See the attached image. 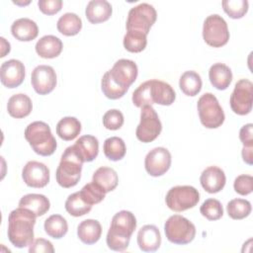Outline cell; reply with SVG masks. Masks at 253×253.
<instances>
[{
	"instance_id": "ffe728a7",
	"label": "cell",
	"mask_w": 253,
	"mask_h": 253,
	"mask_svg": "<svg viewBox=\"0 0 253 253\" xmlns=\"http://www.w3.org/2000/svg\"><path fill=\"white\" fill-rule=\"evenodd\" d=\"M73 148L83 162H91L98 155L99 141L93 135H82L73 144Z\"/></svg>"
},
{
	"instance_id": "7c38bea8",
	"label": "cell",
	"mask_w": 253,
	"mask_h": 253,
	"mask_svg": "<svg viewBox=\"0 0 253 253\" xmlns=\"http://www.w3.org/2000/svg\"><path fill=\"white\" fill-rule=\"evenodd\" d=\"M252 103L253 84L248 79H240L236 82L230 95V108L235 114L239 116H245L251 112Z\"/></svg>"
},
{
	"instance_id": "cb8c5ba5",
	"label": "cell",
	"mask_w": 253,
	"mask_h": 253,
	"mask_svg": "<svg viewBox=\"0 0 253 253\" xmlns=\"http://www.w3.org/2000/svg\"><path fill=\"white\" fill-rule=\"evenodd\" d=\"M36 51L42 58H54L62 51V42L57 37L46 35L41 38L36 43Z\"/></svg>"
},
{
	"instance_id": "7bdbcfd3",
	"label": "cell",
	"mask_w": 253,
	"mask_h": 253,
	"mask_svg": "<svg viewBox=\"0 0 253 253\" xmlns=\"http://www.w3.org/2000/svg\"><path fill=\"white\" fill-rule=\"evenodd\" d=\"M62 4L61 0H40L38 2L40 10L48 16L58 13L62 8Z\"/></svg>"
},
{
	"instance_id": "2e32d148",
	"label": "cell",
	"mask_w": 253,
	"mask_h": 253,
	"mask_svg": "<svg viewBox=\"0 0 253 253\" xmlns=\"http://www.w3.org/2000/svg\"><path fill=\"white\" fill-rule=\"evenodd\" d=\"M22 178L29 187L43 188L49 182V169L45 164L32 160L24 166Z\"/></svg>"
},
{
	"instance_id": "8d00e7d4",
	"label": "cell",
	"mask_w": 253,
	"mask_h": 253,
	"mask_svg": "<svg viewBox=\"0 0 253 253\" xmlns=\"http://www.w3.org/2000/svg\"><path fill=\"white\" fill-rule=\"evenodd\" d=\"M146 37L147 36L142 34L126 32L124 37V46L129 52H140L146 47Z\"/></svg>"
},
{
	"instance_id": "484cf974",
	"label": "cell",
	"mask_w": 253,
	"mask_h": 253,
	"mask_svg": "<svg viewBox=\"0 0 253 253\" xmlns=\"http://www.w3.org/2000/svg\"><path fill=\"white\" fill-rule=\"evenodd\" d=\"M19 207L30 210L38 217L47 212L50 208V203L44 195L28 194L21 198L19 202Z\"/></svg>"
},
{
	"instance_id": "3957f363",
	"label": "cell",
	"mask_w": 253,
	"mask_h": 253,
	"mask_svg": "<svg viewBox=\"0 0 253 253\" xmlns=\"http://www.w3.org/2000/svg\"><path fill=\"white\" fill-rule=\"evenodd\" d=\"M136 228V218L131 211H121L113 218L107 233L106 242L111 250L122 252L129 244L130 237Z\"/></svg>"
},
{
	"instance_id": "f1b7e54d",
	"label": "cell",
	"mask_w": 253,
	"mask_h": 253,
	"mask_svg": "<svg viewBox=\"0 0 253 253\" xmlns=\"http://www.w3.org/2000/svg\"><path fill=\"white\" fill-rule=\"evenodd\" d=\"M81 131V123L74 117H64L56 125V134L65 141L73 140Z\"/></svg>"
},
{
	"instance_id": "5bb4252c",
	"label": "cell",
	"mask_w": 253,
	"mask_h": 253,
	"mask_svg": "<svg viewBox=\"0 0 253 253\" xmlns=\"http://www.w3.org/2000/svg\"><path fill=\"white\" fill-rule=\"evenodd\" d=\"M112 79L122 88L128 90L129 86L135 81L138 69L134 61L122 58L115 62L112 69L108 70Z\"/></svg>"
},
{
	"instance_id": "4fadbf2b",
	"label": "cell",
	"mask_w": 253,
	"mask_h": 253,
	"mask_svg": "<svg viewBox=\"0 0 253 253\" xmlns=\"http://www.w3.org/2000/svg\"><path fill=\"white\" fill-rule=\"evenodd\" d=\"M170 166L171 153L165 147H155L145 156L144 167L150 176H162L169 170Z\"/></svg>"
},
{
	"instance_id": "52a82bcc",
	"label": "cell",
	"mask_w": 253,
	"mask_h": 253,
	"mask_svg": "<svg viewBox=\"0 0 253 253\" xmlns=\"http://www.w3.org/2000/svg\"><path fill=\"white\" fill-rule=\"evenodd\" d=\"M197 109L200 121L207 128H216L223 124L225 116L213 94L205 93L202 95L198 100Z\"/></svg>"
},
{
	"instance_id": "9c48e42d",
	"label": "cell",
	"mask_w": 253,
	"mask_h": 253,
	"mask_svg": "<svg viewBox=\"0 0 253 253\" xmlns=\"http://www.w3.org/2000/svg\"><path fill=\"white\" fill-rule=\"evenodd\" d=\"M200 201L199 191L193 186L172 187L165 197L167 207L173 211H184L194 208Z\"/></svg>"
},
{
	"instance_id": "ab89813d",
	"label": "cell",
	"mask_w": 253,
	"mask_h": 253,
	"mask_svg": "<svg viewBox=\"0 0 253 253\" xmlns=\"http://www.w3.org/2000/svg\"><path fill=\"white\" fill-rule=\"evenodd\" d=\"M200 211L203 216L209 220H217L223 215V209L219 201L215 199L206 200L201 208Z\"/></svg>"
},
{
	"instance_id": "8992f818",
	"label": "cell",
	"mask_w": 253,
	"mask_h": 253,
	"mask_svg": "<svg viewBox=\"0 0 253 253\" xmlns=\"http://www.w3.org/2000/svg\"><path fill=\"white\" fill-rule=\"evenodd\" d=\"M164 232L171 243L185 245L194 240L196 226L183 215L173 214L165 221Z\"/></svg>"
},
{
	"instance_id": "ba28073f",
	"label": "cell",
	"mask_w": 253,
	"mask_h": 253,
	"mask_svg": "<svg viewBox=\"0 0 253 253\" xmlns=\"http://www.w3.org/2000/svg\"><path fill=\"white\" fill-rule=\"evenodd\" d=\"M156 18L157 13L154 7L147 3H141L129 10L126 24V32L147 36Z\"/></svg>"
},
{
	"instance_id": "7a4b0ae2",
	"label": "cell",
	"mask_w": 253,
	"mask_h": 253,
	"mask_svg": "<svg viewBox=\"0 0 253 253\" xmlns=\"http://www.w3.org/2000/svg\"><path fill=\"white\" fill-rule=\"evenodd\" d=\"M175 99L176 93L171 85L158 79H151L141 83L132 93V103L137 108L153 104L170 106Z\"/></svg>"
},
{
	"instance_id": "8fae6325",
	"label": "cell",
	"mask_w": 253,
	"mask_h": 253,
	"mask_svg": "<svg viewBox=\"0 0 253 253\" xmlns=\"http://www.w3.org/2000/svg\"><path fill=\"white\" fill-rule=\"evenodd\" d=\"M162 130V124L155 110L150 105L141 108L140 123L138 124L135 135L141 142L148 143L155 140Z\"/></svg>"
},
{
	"instance_id": "1f68e13d",
	"label": "cell",
	"mask_w": 253,
	"mask_h": 253,
	"mask_svg": "<svg viewBox=\"0 0 253 253\" xmlns=\"http://www.w3.org/2000/svg\"><path fill=\"white\" fill-rule=\"evenodd\" d=\"M45 233L54 239H60L68 231V224L66 219L60 214H51L48 216L43 224Z\"/></svg>"
},
{
	"instance_id": "f35d334b",
	"label": "cell",
	"mask_w": 253,
	"mask_h": 253,
	"mask_svg": "<svg viewBox=\"0 0 253 253\" xmlns=\"http://www.w3.org/2000/svg\"><path fill=\"white\" fill-rule=\"evenodd\" d=\"M221 4L223 11L232 19H240L248 11L247 0H223Z\"/></svg>"
},
{
	"instance_id": "d590c367",
	"label": "cell",
	"mask_w": 253,
	"mask_h": 253,
	"mask_svg": "<svg viewBox=\"0 0 253 253\" xmlns=\"http://www.w3.org/2000/svg\"><path fill=\"white\" fill-rule=\"evenodd\" d=\"M101 88H102L104 95L111 100H117V99L122 98L127 91L126 89H124L121 86H119L112 79L109 71H107L102 77Z\"/></svg>"
},
{
	"instance_id": "6da1fadb",
	"label": "cell",
	"mask_w": 253,
	"mask_h": 253,
	"mask_svg": "<svg viewBox=\"0 0 253 253\" xmlns=\"http://www.w3.org/2000/svg\"><path fill=\"white\" fill-rule=\"evenodd\" d=\"M36 215L30 210L19 207L9 213L8 239L17 248L30 246L34 241Z\"/></svg>"
},
{
	"instance_id": "d6a6232c",
	"label": "cell",
	"mask_w": 253,
	"mask_h": 253,
	"mask_svg": "<svg viewBox=\"0 0 253 253\" xmlns=\"http://www.w3.org/2000/svg\"><path fill=\"white\" fill-rule=\"evenodd\" d=\"M103 150L105 156L112 161H119L123 159L126 152L125 141L118 136H112L104 141Z\"/></svg>"
},
{
	"instance_id": "4316f807",
	"label": "cell",
	"mask_w": 253,
	"mask_h": 253,
	"mask_svg": "<svg viewBox=\"0 0 253 253\" xmlns=\"http://www.w3.org/2000/svg\"><path fill=\"white\" fill-rule=\"evenodd\" d=\"M101 234L102 226L96 219H85L77 226V235L79 239L87 245L96 243L100 239Z\"/></svg>"
},
{
	"instance_id": "44dd1931",
	"label": "cell",
	"mask_w": 253,
	"mask_h": 253,
	"mask_svg": "<svg viewBox=\"0 0 253 253\" xmlns=\"http://www.w3.org/2000/svg\"><path fill=\"white\" fill-rule=\"evenodd\" d=\"M112 12V5L106 0H91L85 9L86 18L91 24H99L109 20Z\"/></svg>"
},
{
	"instance_id": "5b68a950",
	"label": "cell",
	"mask_w": 253,
	"mask_h": 253,
	"mask_svg": "<svg viewBox=\"0 0 253 253\" xmlns=\"http://www.w3.org/2000/svg\"><path fill=\"white\" fill-rule=\"evenodd\" d=\"M83 161L75 152L73 145L68 146L61 155L56 168L55 179L62 188H71L77 185L81 178Z\"/></svg>"
},
{
	"instance_id": "7402d4cb",
	"label": "cell",
	"mask_w": 253,
	"mask_h": 253,
	"mask_svg": "<svg viewBox=\"0 0 253 253\" xmlns=\"http://www.w3.org/2000/svg\"><path fill=\"white\" fill-rule=\"evenodd\" d=\"M13 37L20 42H31L39 35V28L35 21L29 18H20L11 26Z\"/></svg>"
},
{
	"instance_id": "74e56055",
	"label": "cell",
	"mask_w": 253,
	"mask_h": 253,
	"mask_svg": "<svg viewBox=\"0 0 253 253\" xmlns=\"http://www.w3.org/2000/svg\"><path fill=\"white\" fill-rule=\"evenodd\" d=\"M79 193L82 199L91 206L101 203L105 199V196L107 194L105 191H103L99 186H97L93 182L86 184L79 191Z\"/></svg>"
},
{
	"instance_id": "d4e9b609",
	"label": "cell",
	"mask_w": 253,
	"mask_h": 253,
	"mask_svg": "<svg viewBox=\"0 0 253 253\" xmlns=\"http://www.w3.org/2000/svg\"><path fill=\"white\" fill-rule=\"evenodd\" d=\"M209 78L214 88L217 90H225L232 81V72L227 65L217 62L211 66Z\"/></svg>"
},
{
	"instance_id": "b9f144b4",
	"label": "cell",
	"mask_w": 253,
	"mask_h": 253,
	"mask_svg": "<svg viewBox=\"0 0 253 253\" xmlns=\"http://www.w3.org/2000/svg\"><path fill=\"white\" fill-rule=\"evenodd\" d=\"M233 188L234 191L241 196H247L251 194L253 191V177L246 174L237 176L234 180Z\"/></svg>"
},
{
	"instance_id": "e575fe53",
	"label": "cell",
	"mask_w": 253,
	"mask_h": 253,
	"mask_svg": "<svg viewBox=\"0 0 253 253\" xmlns=\"http://www.w3.org/2000/svg\"><path fill=\"white\" fill-rule=\"evenodd\" d=\"M251 210L250 202L244 199H233L228 202L226 206L228 216L232 219H243L247 217L250 214Z\"/></svg>"
},
{
	"instance_id": "ee69618b",
	"label": "cell",
	"mask_w": 253,
	"mask_h": 253,
	"mask_svg": "<svg viewBox=\"0 0 253 253\" xmlns=\"http://www.w3.org/2000/svg\"><path fill=\"white\" fill-rule=\"evenodd\" d=\"M29 252L30 253H53L54 248L50 241L44 239V238H38L34 240L30 246H29Z\"/></svg>"
},
{
	"instance_id": "f546056e",
	"label": "cell",
	"mask_w": 253,
	"mask_h": 253,
	"mask_svg": "<svg viewBox=\"0 0 253 253\" xmlns=\"http://www.w3.org/2000/svg\"><path fill=\"white\" fill-rule=\"evenodd\" d=\"M202 78L196 71L188 70L180 76L179 87L187 96L194 97L198 95L202 89Z\"/></svg>"
},
{
	"instance_id": "83f0119b",
	"label": "cell",
	"mask_w": 253,
	"mask_h": 253,
	"mask_svg": "<svg viewBox=\"0 0 253 253\" xmlns=\"http://www.w3.org/2000/svg\"><path fill=\"white\" fill-rule=\"evenodd\" d=\"M92 182L99 186L106 193H109L115 190L118 186L119 177L113 168L103 166L94 172Z\"/></svg>"
},
{
	"instance_id": "bcb514c9",
	"label": "cell",
	"mask_w": 253,
	"mask_h": 253,
	"mask_svg": "<svg viewBox=\"0 0 253 253\" xmlns=\"http://www.w3.org/2000/svg\"><path fill=\"white\" fill-rule=\"evenodd\" d=\"M241 155H242V159L245 163L252 165V163H253V147H244L243 146Z\"/></svg>"
},
{
	"instance_id": "f6af8a7d",
	"label": "cell",
	"mask_w": 253,
	"mask_h": 253,
	"mask_svg": "<svg viewBox=\"0 0 253 253\" xmlns=\"http://www.w3.org/2000/svg\"><path fill=\"white\" fill-rule=\"evenodd\" d=\"M239 139L244 147H253V125L247 124L240 128Z\"/></svg>"
},
{
	"instance_id": "603a6c76",
	"label": "cell",
	"mask_w": 253,
	"mask_h": 253,
	"mask_svg": "<svg viewBox=\"0 0 253 253\" xmlns=\"http://www.w3.org/2000/svg\"><path fill=\"white\" fill-rule=\"evenodd\" d=\"M33 109V103L29 96L23 93L11 96L7 103L8 114L15 119H23L29 116Z\"/></svg>"
},
{
	"instance_id": "d6986e66",
	"label": "cell",
	"mask_w": 253,
	"mask_h": 253,
	"mask_svg": "<svg viewBox=\"0 0 253 253\" xmlns=\"http://www.w3.org/2000/svg\"><path fill=\"white\" fill-rule=\"evenodd\" d=\"M137 245L143 252H154L161 245V235L157 226L146 224L137 232Z\"/></svg>"
},
{
	"instance_id": "60d3db41",
	"label": "cell",
	"mask_w": 253,
	"mask_h": 253,
	"mask_svg": "<svg viewBox=\"0 0 253 253\" xmlns=\"http://www.w3.org/2000/svg\"><path fill=\"white\" fill-rule=\"evenodd\" d=\"M124 115L117 109L107 111L103 116V125L107 129L117 130L124 125Z\"/></svg>"
},
{
	"instance_id": "30bf717a",
	"label": "cell",
	"mask_w": 253,
	"mask_h": 253,
	"mask_svg": "<svg viewBox=\"0 0 253 253\" xmlns=\"http://www.w3.org/2000/svg\"><path fill=\"white\" fill-rule=\"evenodd\" d=\"M203 38L206 43L212 47L225 45L229 40V32L225 20L217 14L208 16L203 26Z\"/></svg>"
},
{
	"instance_id": "9a60e30c",
	"label": "cell",
	"mask_w": 253,
	"mask_h": 253,
	"mask_svg": "<svg viewBox=\"0 0 253 253\" xmlns=\"http://www.w3.org/2000/svg\"><path fill=\"white\" fill-rule=\"evenodd\" d=\"M31 83L38 94L47 95L56 86V73L49 65H38L32 72Z\"/></svg>"
},
{
	"instance_id": "e0dca14e",
	"label": "cell",
	"mask_w": 253,
	"mask_h": 253,
	"mask_svg": "<svg viewBox=\"0 0 253 253\" xmlns=\"http://www.w3.org/2000/svg\"><path fill=\"white\" fill-rule=\"evenodd\" d=\"M25 65L18 59H9L1 64L0 78L2 84L7 88L20 86L25 79Z\"/></svg>"
},
{
	"instance_id": "ac0fdd59",
	"label": "cell",
	"mask_w": 253,
	"mask_h": 253,
	"mask_svg": "<svg viewBox=\"0 0 253 253\" xmlns=\"http://www.w3.org/2000/svg\"><path fill=\"white\" fill-rule=\"evenodd\" d=\"M200 182L206 192L215 194L223 189L226 177L221 168L217 166H210L202 172Z\"/></svg>"
},
{
	"instance_id": "4dcf8cb0",
	"label": "cell",
	"mask_w": 253,
	"mask_h": 253,
	"mask_svg": "<svg viewBox=\"0 0 253 253\" xmlns=\"http://www.w3.org/2000/svg\"><path fill=\"white\" fill-rule=\"evenodd\" d=\"M56 28L60 34L67 37H72L81 31L82 21L75 13H65L58 19Z\"/></svg>"
},
{
	"instance_id": "836d02e7",
	"label": "cell",
	"mask_w": 253,
	"mask_h": 253,
	"mask_svg": "<svg viewBox=\"0 0 253 253\" xmlns=\"http://www.w3.org/2000/svg\"><path fill=\"white\" fill-rule=\"evenodd\" d=\"M64 207H65L66 211L70 215L75 216V217L82 216V215L88 213L92 209V206L87 204L82 199L79 192H76V193H73V194L69 195L68 198L65 201Z\"/></svg>"
},
{
	"instance_id": "277c9868",
	"label": "cell",
	"mask_w": 253,
	"mask_h": 253,
	"mask_svg": "<svg viewBox=\"0 0 253 253\" xmlns=\"http://www.w3.org/2000/svg\"><path fill=\"white\" fill-rule=\"evenodd\" d=\"M25 138L33 150L42 156L53 154L57 146L49 126L41 121L33 122L28 125L25 129Z\"/></svg>"
}]
</instances>
